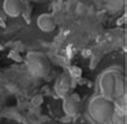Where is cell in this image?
Listing matches in <instances>:
<instances>
[{"label":"cell","mask_w":127,"mask_h":124,"mask_svg":"<svg viewBox=\"0 0 127 124\" xmlns=\"http://www.w3.org/2000/svg\"><path fill=\"white\" fill-rule=\"evenodd\" d=\"M101 94L112 100L122 97L125 92V77L120 69H108L99 79Z\"/></svg>","instance_id":"1"},{"label":"cell","mask_w":127,"mask_h":124,"mask_svg":"<svg viewBox=\"0 0 127 124\" xmlns=\"http://www.w3.org/2000/svg\"><path fill=\"white\" fill-rule=\"evenodd\" d=\"M115 112L114 100L103 95L96 96L88 104V114L97 124H108Z\"/></svg>","instance_id":"2"},{"label":"cell","mask_w":127,"mask_h":124,"mask_svg":"<svg viewBox=\"0 0 127 124\" xmlns=\"http://www.w3.org/2000/svg\"><path fill=\"white\" fill-rule=\"evenodd\" d=\"M27 69L36 78H46L51 72V62L45 54L41 52H29L26 57Z\"/></svg>","instance_id":"3"},{"label":"cell","mask_w":127,"mask_h":124,"mask_svg":"<svg viewBox=\"0 0 127 124\" xmlns=\"http://www.w3.org/2000/svg\"><path fill=\"white\" fill-rule=\"evenodd\" d=\"M81 107V97L77 93H69L64 97L63 109L68 116H75Z\"/></svg>","instance_id":"4"},{"label":"cell","mask_w":127,"mask_h":124,"mask_svg":"<svg viewBox=\"0 0 127 124\" xmlns=\"http://www.w3.org/2000/svg\"><path fill=\"white\" fill-rule=\"evenodd\" d=\"M72 86V80L71 77L68 74H63L57 78L56 84H55V92L59 97H65L66 95L70 93Z\"/></svg>","instance_id":"5"},{"label":"cell","mask_w":127,"mask_h":124,"mask_svg":"<svg viewBox=\"0 0 127 124\" xmlns=\"http://www.w3.org/2000/svg\"><path fill=\"white\" fill-rule=\"evenodd\" d=\"M37 25L39 29L44 31V33H51V31L55 30L57 27L56 18L50 13L41 14L37 20Z\"/></svg>","instance_id":"6"},{"label":"cell","mask_w":127,"mask_h":124,"mask_svg":"<svg viewBox=\"0 0 127 124\" xmlns=\"http://www.w3.org/2000/svg\"><path fill=\"white\" fill-rule=\"evenodd\" d=\"M3 11L10 17H17L22 14L23 5L21 0H4Z\"/></svg>","instance_id":"7"}]
</instances>
